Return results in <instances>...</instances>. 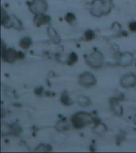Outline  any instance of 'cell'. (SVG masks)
<instances>
[{
	"mask_svg": "<svg viewBox=\"0 0 136 153\" xmlns=\"http://www.w3.org/2000/svg\"><path fill=\"white\" fill-rule=\"evenodd\" d=\"M112 8V0H94L91 5V14L100 17L109 14Z\"/></svg>",
	"mask_w": 136,
	"mask_h": 153,
	"instance_id": "6da1fadb",
	"label": "cell"
},
{
	"mask_svg": "<svg viewBox=\"0 0 136 153\" xmlns=\"http://www.w3.org/2000/svg\"><path fill=\"white\" fill-rule=\"evenodd\" d=\"M92 115L85 112H79L72 117L71 122L74 128L77 129H81L86 125H88L92 121Z\"/></svg>",
	"mask_w": 136,
	"mask_h": 153,
	"instance_id": "7a4b0ae2",
	"label": "cell"
},
{
	"mask_svg": "<svg viewBox=\"0 0 136 153\" xmlns=\"http://www.w3.org/2000/svg\"><path fill=\"white\" fill-rule=\"evenodd\" d=\"M86 63L93 69H99L103 65V56L100 51H94L87 56L85 58Z\"/></svg>",
	"mask_w": 136,
	"mask_h": 153,
	"instance_id": "3957f363",
	"label": "cell"
},
{
	"mask_svg": "<svg viewBox=\"0 0 136 153\" xmlns=\"http://www.w3.org/2000/svg\"><path fill=\"white\" fill-rule=\"evenodd\" d=\"M24 57V54L22 53L16 51L14 49H7L5 50L4 45L2 46V58L6 62L13 63L16 60L22 59Z\"/></svg>",
	"mask_w": 136,
	"mask_h": 153,
	"instance_id": "277c9868",
	"label": "cell"
},
{
	"mask_svg": "<svg viewBox=\"0 0 136 153\" xmlns=\"http://www.w3.org/2000/svg\"><path fill=\"white\" fill-rule=\"evenodd\" d=\"M79 84L83 87L89 88L96 84V78L92 74H91L89 72H85L80 75Z\"/></svg>",
	"mask_w": 136,
	"mask_h": 153,
	"instance_id": "5b68a950",
	"label": "cell"
},
{
	"mask_svg": "<svg viewBox=\"0 0 136 153\" xmlns=\"http://www.w3.org/2000/svg\"><path fill=\"white\" fill-rule=\"evenodd\" d=\"M47 3L45 0H33L30 4V10L35 14H44L47 10Z\"/></svg>",
	"mask_w": 136,
	"mask_h": 153,
	"instance_id": "8992f818",
	"label": "cell"
},
{
	"mask_svg": "<svg viewBox=\"0 0 136 153\" xmlns=\"http://www.w3.org/2000/svg\"><path fill=\"white\" fill-rule=\"evenodd\" d=\"M120 85L125 88H129L136 85V75L133 73H129L122 76L120 79Z\"/></svg>",
	"mask_w": 136,
	"mask_h": 153,
	"instance_id": "52a82bcc",
	"label": "cell"
},
{
	"mask_svg": "<svg viewBox=\"0 0 136 153\" xmlns=\"http://www.w3.org/2000/svg\"><path fill=\"white\" fill-rule=\"evenodd\" d=\"M133 55L129 52L123 53L119 58V65L121 66H128L133 62Z\"/></svg>",
	"mask_w": 136,
	"mask_h": 153,
	"instance_id": "ba28073f",
	"label": "cell"
},
{
	"mask_svg": "<svg viewBox=\"0 0 136 153\" xmlns=\"http://www.w3.org/2000/svg\"><path fill=\"white\" fill-rule=\"evenodd\" d=\"M51 19L50 16H48L45 14H36V16L33 19V23L36 26H42L45 24H47L48 22H50Z\"/></svg>",
	"mask_w": 136,
	"mask_h": 153,
	"instance_id": "9c48e42d",
	"label": "cell"
},
{
	"mask_svg": "<svg viewBox=\"0 0 136 153\" xmlns=\"http://www.w3.org/2000/svg\"><path fill=\"white\" fill-rule=\"evenodd\" d=\"M47 33L48 36L50 40L52 41V42H53L54 44H59L61 42V38H60L59 34L57 33V32L53 27L49 26L47 29Z\"/></svg>",
	"mask_w": 136,
	"mask_h": 153,
	"instance_id": "30bf717a",
	"label": "cell"
},
{
	"mask_svg": "<svg viewBox=\"0 0 136 153\" xmlns=\"http://www.w3.org/2000/svg\"><path fill=\"white\" fill-rule=\"evenodd\" d=\"M111 108H112V112L118 117H120L123 115V108L116 100L111 102Z\"/></svg>",
	"mask_w": 136,
	"mask_h": 153,
	"instance_id": "8fae6325",
	"label": "cell"
},
{
	"mask_svg": "<svg viewBox=\"0 0 136 153\" xmlns=\"http://www.w3.org/2000/svg\"><path fill=\"white\" fill-rule=\"evenodd\" d=\"M77 103L81 107H88L91 105V100L86 96H80L77 98Z\"/></svg>",
	"mask_w": 136,
	"mask_h": 153,
	"instance_id": "7c38bea8",
	"label": "cell"
},
{
	"mask_svg": "<svg viewBox=\"0 0 136 153\" xmlns=\"http://www.w3.org/2000/svg\"><path fill=\"white\" fill-rule=\"evenodd\" d=\"M31 44H32V40L30 39V38H28V37L21 38L19 42V45L22 49H28L31 45Z\"/></svg>",
	"mask_w": 136,
	"mask_h": 153,
	"instance_id": "4fadbf2b",
	"label": "cell"
},
{
	"mask_svg": "<svg viewBox=\"0 0 136 153\" xmlns=\"http://www.w3.org/2000/svg\"><path fill=\"white\" fill-rule=\"evenodd\" d=\"M61 101L63 105H67V106H69V105H71L72 104V101L69 97V94L67 93L66 91H64V93H62L61 97Z\"/></svg>",
	"mask_w": 136,
	"mask_h": 153,
	"instance_id": "5bb4252c",
	"label": "cell"
},
{
	"mask_svg": "<svg viewBox=\"0 0 136 153\" xmlns=\"http://www.w3.org/2000/svg\"><path fill=\"white\" fill-rule=\"evenodd\" d=\"M64 19L69 23H72L76 20V16L72 13H68L64 17Z\"/></svg>",
	"mask_w": 136,
	"mask_h": 153,
	"instance_id": "9a60e30c",
	"label": "cell"
},
{
	"mask_svg": "<svg viewBox=\"0 0 136 153\" xmlns=\"http://www.w3.org/2000/svg\"><path fill=\"white\" fill-rule=\"evenodd\" d=\"M52 150V147L47 144H40L38 145L36 148V151H51Z\"/></svg>",
	"mask_w": 136,
	"mask_h": 153,
	"instance_id": "2e32d148",
	"label": "cell"
},
{
	"mask_svg": "<svg viewBox=\"0 0 136 153\" xmlns=\"http://www.w3.org/2000/svg\"><path fill=\"white\" fill-rule=\"evenodd\" d=\"M77 61V55L75 53H72L71 54L69 55V60H68V64L69 65H72L75 63V62Z\"/></svg>",
	"mask_w": 136,
	"mask_h": 153,
	"instance_id": "e0dca14e",
	"label": "cell"
},
{
	"mask_svg": "<svg viewBox=\"0 0 136 153\" xmlns=\"http://www.w3.org/2000/svg\"><path fill=\"white\" fill-rule=\"evenodd\" d=\"M84 36H85V38L87 40H92V39L95 38V33H94V32L92 30H87L85 32Z\"/></svg>",
	"mask_w": 136,
	"mask_h": 153,
	"instance_id": "ac0fdd59",
	"label": "cell"
},
{
	"mask_svg": "<svg viewBox=\"0 0 136 153\" xmlns=\"http://www.w3.org/2000/svg\"><path fill=\"white\" fill-rule=\"evenodd\" d=\"M129 29L131 30L132 32H135L136 31V22H132L129 24Z\"/></svg>",
	"mask_w": 136,
	"mask_h": 153,
	"instance_id": "d6986e66",
	"label": "cell"
},
{
	"mask_svg": "<svg viewBox=\"0 0 136 153\" xmlns=\"http://www.w3.org/2000/svg\"><path fill=\"white\" fill-rule=\"evenodd\" d=\"M133 121H134V124H135L136 125V115H135V117H134Z\"/></svg>",
	"mask_w": 136,
	"mask_h": 153,
	"instance_id": "ffe728a7",
	"label": "cell"
}]
</instances>
